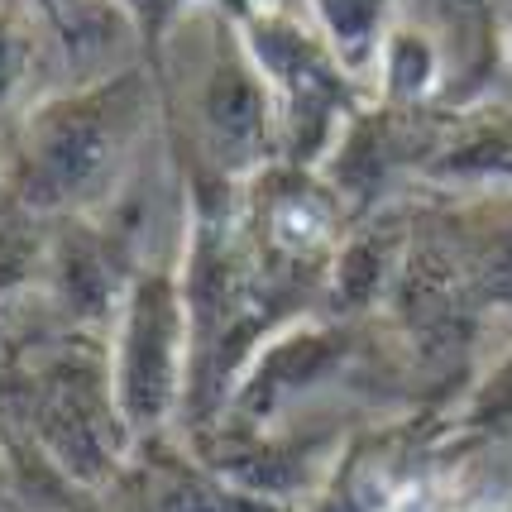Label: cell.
<instances>
[{"label":"cell","mask_w":512,"mask_h":512,"mask_svg":"<svg viewBox=\"0 0 512 512\" xmlns=\"http://www.w3.org/2000/svg\"><path fill=\"white\" fill-rule=\"evenodd\" d=\"M469 512H498V508H469Z\"/></svg>","instance_id":"5"},{"label":"cell","mask_w":512,"mask_h":512,"mask_svg":"<svg viewBox=\"0 0 512 512\" xmlns=\"http://www.w3.org/2000/svg\"><path fill=\"white\" fill-rule=\"evenodd\" d=\"M273 230H278V245L288 249H316L326 240V221H321L316 206H283Z\"/></svg>","instance_id":"3"},{"label":"cell","mask_w":512,"mask_h":512,"mask_svg":"<svg viewBox=\"0 0 512 512\" xmlns=\"http://www.w3.org/2000/svg\"><path fill=\"white\" fill-rule=\"evenodd\" d=\"M211 130H216V149L225 158H249L259 144V96L249 82L225 72L216 91H211Z\"/></svg>","instance_id":"2"},{"label":"cell","mask_w":512,"mask_h":512,"mask_svg":"<svg viewBox=\"0 0 512 512\" xmlns=\"http://www.w3.org/2000/svg\"><path fill=\"white\" fill-rule=\"evenodd\" d=\"M508 58H512V39H508Z\"/></svg>","instance_id":"6"},{"label":"cell","mask_w":512,"mask_h":512,"mask_svg":"<svg viewBox=\"0 0 512 512\" xmlns=\"http://www.w3.org/2000/svg\"><path fill=\"white\" fill-rule=\"evenodd\" d=\"M0 87H5V44H0Z\"/></svg>","instance_id":"4"},{"label":"cell","mask_w":512,"mask_h":512,"mask_svg":"<svg viewBox=\"0 0 512 512\" xmlns=\"http://www.w3.org/2000/svg\"><path fill=\"white\" fill-rule=\"evenodd\" d=\"M106 163V130L96 120L72 115L63 125H53L44 134V154H39V173L48 178L53 192H72V187H87Z\"/></svg>","instance_id":"1"}]
</instances>
